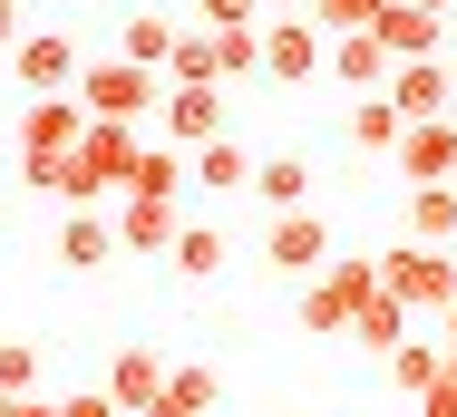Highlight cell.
Masks as SVG:
<instances>
[{
  "label": "cell",
  "instance_id": "cell-1",
  "mask_svg": "<svg viewBox=\"0 0 457 417\" xmlns=\"http://www.w3.org/2000/svg\"><path fill=\"white\" fill-rule=\"evenodd\" d=\"M79 136H88V107L79 97H29L20 107V136H10L20 146V184L29 194H59V166L79 156Z\"/></svg>",
  "mask_w": 457,
  "mask_h": 417
},
{
  "label": "cell",
  "instance_id": "cell-2",
  "mask_svg": "<svg viewBox=\"0 0 457 417\" xmlns=\"http://www.w3.org/2000/svg\"><path fill=\"white\" fill-rule=\"evenodd\" d=\"M137 127H117V117H88V136H79V156L59 166V204L69 214H88L97 194H127V175H137Z\"/></svg>",
  "mask_w": 457,
  "mask_h": 417
},
{
  "label": "cell",
  "instance_id": "cell-3",
  "mask_svg": "<svg viewBox=\"0 0 457 417\" xmlns=\"http://www.w3.org/2000/svg\"><path fill=\"white\" fill-rule=\"evenodd\" d=\"M79 107H88V117H117V127H137V117H156V107H166V69H137V59H88Z\"/></svg>",
  "mask_w": 457,
  "mask_h": 417
},
{
  "label": "cell",
  "instance_id": "cell-4",
  "mask_svg": "<svg viewBox=\"0 0 457 417\" xmlns=\"http://www.w3.org/2000/svg\"><path fill=\"white\" fill-rule=\"evenodd\" d=\"M10 78H20V97H79L88 59L69 29H29V39H10Z\"/></svg>",
  "mask_w": 457,
  "mask_h": 417
},
{
  "label": "cell",
  "instance_id": "cell-5",
  "mask_svg": "<svg viewBox=\"0 0 457 417\" xmlns=\"http://www.w3.org/2000/svg\"><path fill=\"white\" fill-rule=\"evenodd\" d=\"M263 78H282V87L331 78V29H321L312 10H292V20H263Z\"/></svg>",
  "mask_w": 457,
  "mask_h": 417
},
{
  "label": "cell",
  "instance_id": "cell-6",
  "mask_svg": "<svg viewBox=\"0 0 457 417\" xmlns=\"http://www.w3.org/2000/svg\"><path fill=\"white\" fill-rule=\"evenodd\" d=\"M379 282H389L409 311H457V262L438 243H389L379 252Z\"/></svg>",
  "mask_w": 457,
  "mask_h": 417
},
{
  "label": "cell",
  "instance_id": "cell-7",
  "mask_svg": "<svg viewBox=\"0 0 457 417\" xmlns=\"http://www.w3.org/2000/svg\"><path fill=\"white\" fill-rule=\"evenodd\" d=\"M263 262H273L282 282H312V272H331V224H321V214H273V233H263Z\"/></svg>",
  "mask_w": 457,
  "mask_h": 417
},
{
  "label": "cell",
  "instance_id": "cell-8",
  "mask_svg": "<svg viewBox=\"0 0 457 417\" xmlns=\"http://www.w3.org/2000/svg\"><path fill=\"white\" fill-rule=\"evenodd\" d=\"M156 127H166V146H214L224 136V87H166V107H156Z\"/></svg>",
  "mask_w": 457,
  "mask_h": 417
},
{
  "label": "cell",
  "instance_id": "cell-9",
  "mask_svg": "<svg viewBox=\"0 0 457 417\" xmlns=\"http://www.w3.org/2000/svg\"><path fill=\"white\" fill-rule=\"evenodd\" d=\"M176 233H185L176 194H127V204H117V243L127 252H176Z\"/></svg>",
  "mask_w": 457,
  "mask_h": 417
},
{
  "label": "cell",
  "instance_id": "cell-10",
  "mask_svg": "<svg viewBox=\"0 0 457 417\" xmlns=\"http://www.w3.org/2000/svg\"><path fill=\"white\" fill-rule=\"evenodd\" d=\"M370 29H379V49H389V59H438V39H448V10H419V0H389V10L370 20Z\"/></svg>",
  "mask_w": 457,
  "mask_h": 417
},
{
  "label": "cell",
  "instance_id": "cell-11",
  "mask_svg": "<svg viewBox=\"0 0 457 417\" xmlns=\"http://www.w3.org/2000/svg\"><path fill=\"white\" fill-rule=\"evenodd\" d=\"M399 175H409V184H448L457 175V117H419V127L399 136Z\"/></svg>",
  "mask_w": 457,
  "mask_h": 417
},
{
  "label": "cell",
  "instance_id": "cell-12",
  "mask_svg": "<svg viewBox=\"0 0 457 417\" xmlns=\"http://www.w3.org/2000/svg\"><path fill=\"white\" fill-rule=\"evenodd\" d=\"M166 379H176V369H166V359H156L146 339L107 359V398H117V408H127V417H146V408H156V398H166Z\"/></svg>",
  "mask_w": 457,
  "mask_h": 417
},
{
  "label": "cell",
  "instance_id": "cell-13",
  "mask_svg": "<svg viewBox=\"0 0 457 417\" xmlns=\"http://www.w3.org/2000/svg\"><path fill=\"white\" fill-rule=\"evenodd\" d=\"M331 78L361 87V97H379V87L399 78V59L379 49V29H341V39H331Z\"/></svg>",
  "mask_w": 457,
  "mask_h": 417
},
{
  "label": "cell",
  "instance_id": "cell-14",
  "mask_svg": "<svg viewBox=\"0 0 457 417\" xmlns=\"http://www.w3.org/2000/svg\"><path fill=\"white\" fill-rule=\"evenodd\" d=\"M389 97H399V117H409V127H419V117H448V59H399Z\"/></svg>",
  "mask_w": 457,
  "mask_h": 417
},
{
  "label": "cell",
  "instance_id": "cell-15",
  "mask_svg": "<svg viewBox=\"0 0 457 417\" xmlns=\"http://www.w3.org/2000/svg\"><path fill=\"white\" fill-rule=\"evenodd\" d=\"M438 379H448V339H399V349H389V388H399L409 408H419Z\"/></svg>",
  "mask_w": 457,
  "mask_h": 417
},
{
  "label": "cell",
  "instance_id": "cell-16",
  "mask_svg": "<svg viewBox=\"0 0 457 417\" xmlns=\"http://www.w3.org/2000/svg\"><path fill=\"white\" fill-rule=\"evenodd\" d=\"M409 243L457 252V184H409Z\"/></svg>",
  "mask_w": 457,
  "mask_h": 417
},
{
  "label": "cell",
  "instance_id": "cell-17",
  "mask_svg": "<svg viewBox=\"0 0 457 417\" xmlns=\"http://www.w3.org/2000/svg\"><path fill=\"white\" fill-rule=\"evenodd\" d=\"M253 194L273 214H312V166L302 156H253Z\"/></svg>",
  "mask_w": 457,
  "mask_h": 417
},
{
  "label": "cell",
  "instance_id": "cell-18",
  "mask_svg": "<svg viewBox=\"0 0 457 417\" xmlns=\"http://www.w3.org/2000/svg\"><path fill=\"white\" fill-rule=\"evenodd\" d=\"M107 252H127L107 214H69V224H59V262H69V272H107Z\"/></svg>",
  "mask_w": 457,
  "mask_h": 417
},
{
  "label": "cell",
  "instance_id": "cell-19",
  "mask_svg": "<svg viewBox=\"0 0 457 417\" xmlns=\"http://www.w3.org/2000/svg\"><path fill=\"white\" fill-rule=\"evenodd\" d=\"M399 136H409V117H399V97H389V87L351 107V146H361V156H399Z\"/></svg>",
  "mask_w": 457,
  "mask_h": 417
},
{
  "label": "cell",
  "instance_id": "cell-20",
  "mask_svg": "<svg viewBox=\"0 0 457 417\" xmlns=\"http://www.w3.org/2000/svg\"><path fill=\"white\" fill-rule=\"evenodd\" d=\"M185 184H195V156H185V146H166V136H156V146H137L127 194H185Z\"/></svg>",
  "mask_w": 457,
  "mask_h": 417
},
{
  "label": "cell",
  "instance_id": "cell-21",
  "mask_svg": "<svg viewBox=\"0 0 457 417\" xmlns=\"http://www.w3.org/2000/svg\"><path fill=\"white\" fill-rule=\"evenodd\" d=\"M176 20H117V59H137V69H176Z\"/></svg>",
  "mask_w": 457,
  "mask_h": 417
},
{
  "label": "cell",
  "instance_id": "cell-22",
  "mask_svg": "<svg viewBox=\"0 0 457 417\" xmlns=\"http://www.w3.org/2000/svg\"><path fill=\"white\" fill-rule=\"evenodd\" d=\"M351 321H361V311L341 301V282H331V272H312V282H302V331H321V339H351Z\"/></svg>",
  "mask_w": 457,
  "mask_h": 417
},
{
  "label": "cell",
  "instance_id": "cell-23",
  "mask_svg": "<svg viewBox=\"0 0 457 417\" xmlns=\"http://www.w3.org/2000/svg\"><path fill=\"white\" fill-rule=\"evenodd\" d=\"M224 252H234V243H224V224H185L166 262H176L185 282H214V272H224Z\"/></svg>",
  "mask_w": 457,
  "mask_h": 417
},
{
  "label": "cell",
  "instance_id": "cell-24",
  "mask_svg": "<svg viewBox=\"0 0 457 417\" xmlns=\"http://www.w3.org/2000/svg\"><path fill=\"white\" fill-rule=\"evenodd\" d=\"M195 184H214V194L244 184V194H253V156H244L234 136H214V146H195Z\"/></svg>",
  "mask_w": 457,
  "mask_h": 417
},
{
  "label": "cell",
  "instance_id": "cell-25",
  "mask_svg": "<svg viewBox=\"0 0 457 417\" xmlns=\"http://www.w3.org/2000/svg\"><path fill=\"white\" fill-rule=\"evenodd\" d=\"M166 87H224V59H214V29H185V39H176V69H166Z\"/></svg>",
  "mask_w": 457,
  "mask_h": 417
},
{
  "label": "cell",
  "instance_id": "cell-26",
  "mask_svg": "<svg viewBox=\"0 0 457 417\" xmlns=\"http://www.w3.org/2000/svg\"><path fill=\"white\" fill-rule=\"evenodd\" d=\"M146 417H214V369H176L166 398H156Z\"/></svg>",
  "mask_w": 457,
  "mask_h": 417
},
{
  "label": "cell",
  "instance_id": "cell-27",
  "mask_svg": "<svg viewBox=\"0 0 457 417\" xmlns=\"http://www.w3.org/2000/svg\"><path fill=\"white\" fill-rule=\"evenodd\" d=\"M351 339H370V349L389 359V349L409 339V301H399V291H379V301H370V311H361V331H351Z\"/></svg>",
  "mask_w": 457,
  "mask_h": 417
},
{
  "label": "cell",
  "instance_id": "cell-28",
  "mask_svg": "<svg viewBox=\"0 0 457 417\" xmlns=\"http://www.w3.org/2000/svg\"><path fill=\"white\" fill-rule=\"evenodd\" d=\"M214 59H224V87L263 69V29H214Z\"/></svg>",
  "mask_w": 457,
  "mask_h": 417
},
{
  "label": "cell",
  "instance_id": "cell-29",
  "mask_svg": "<svg viewBox=\"0 0 457 417\" xmlns=\"http://www.w3.org/2000/svg\"><path fill=\"white\" fill-rule=\"evenodd\" d=\"M0 388L10 398H39V349L29 339H0Z\"/></svg>",
  "mask_w": 457,
  "mask_h": 417
},
{
  "label": "cell",
  "instance_id": "cell-30",
  "mask_svg": "<svg viewBox=\"0 0 457 417\" xmlns=\"http://www.w3.org/2000/svg\"><path fill=\"white\" fill-rule=\"evenodd\" d=\"M195 20H204V29H263L273 0H195Z\"/></svg>",
  "mask_w": 457,
  "mask_h": 417
},
{
  "label": "cell",
  "instance_id": "cell-31",
  "mask_svg": "<svg viewBox=\"0 0 457 417\" xmlns=\"http://www.w3.org/2000/svg\"><path fill=\"white\" fill-rule=\"evenodd\" d=\"M379 10H389V0H312V20H321L331 39H341V29H370Z\"/></svg>",
  "mask_w": 457,
  "mask_h": 417
},
{
  "label": "cell",
  "instance_id": "cell-32",
  "mask_svg": "<svg viewBox=\"0 0 457 417\" xmlns=\"http://www.w3.org/2000/svg\"><path fill=\"white\" fill-rule=\"evenodd\" d=\"M59 417H127V408H117L107 388H69V398H59Z\"/></svg>",
  "mask_w": 457,
  "mask_h": 417
},
{
  "label": "cell",
  "instance_id": "cell-33",
  "mask_svg": "<svg viewBox=\"0 0 457 417\" xmlns=\"http://www.w3.org/2000/svg\"><path fill=\"white\" fill-rule=\"evenodd\" d=\"M419 417H457V369L438 379V388H428V398H419Z\"/></svg>",
  "mask_w": 457,
  "mask_h": 417
},
{
  "label": "cell",
  "instance_id": "cell-34",
  "mask_svg": "<svg viewBox=\"0 0 457 417\" xmlns=\"http://www.w3.org/2000/svg\"><path fill=\"white\" fill-rule=\"evenodd\" d=\"M0 39H29V29H20V0H0Z\"/></svg>",
  "mask_w": 457,
  "mask_h": 417
},
{
  "label": "cell",
  "instance_id": "cell-35",
  "mask_svg": "<svg viewBox=\"0 0 457 417\" xmlns=\"http://www.w3.org/2000/svg\"><path fill=\"white\" fill-rule=\"evenodd\" d=\"M10 417H59V408H49V398H10Z\"/></svg>",
  "mask_w": 457,
  "mask_h": 417
},
{
  "label": "cell",
  "instance_id": "cell-36",
  "mask_svg": "<svg viewBox=\"0 0 457 417\" xmlns=\"http://www.w3.org/2000/svg\"><path fill=\"white\" fill-rule=\"evenodd\" d=\"M273 10H282V20H292V10H312V0H273Z\"/></svg>",
  "mask_w": 457,
  "mask_h": 417
},
{
  "label": "cell",
  "instance_id": "cell-37",
  "mask_svg": "<svg viewBox=\"0 0 457 417\" xmlns=\"http://www.w3.org/2000/svg\"><path fill=\"white\" fill-rule=\"evenodd\" d=\"M419 10H457V0H419Z\"/></svg>",
  "mask_w": 457,
  "mask_h": 417
},
{
  "label": "cell",
  "instance_id": "cell-38",
  "mask_svg": "<svg viewBox=\"0 0 457 417\" xmlns=\"http://www.w3.org/2000/svg\"><path fill=\"white\" fill-rule=\"evenodd\" d=\"M448 349H457V311H448Z\"/></svg>",
  "mask_w": 457,
  "mask_h": 417
},
{
  "label": "cell",
  "instance_id": "cell-39",
  "mask_svg": "<svg viewBox=\"0 0 457 417\" xmlns=\"http://www.w3.org/2000/svg\"><path fill=\"white\" fill-rule=\"evenodd\" d=\"M0 417H10V388H0Z\"/></svg>",
  "mask_w": 457,
  "mask_h": 417
},
{
  "label": "cell",
  "instance_id": "cell-40",
  "mask_svg": "<svg viewBox=\"0 0 457 417\" xmlns=\"http://www.w3.org/2000/svg\"><path fill=\"white\" fill-rule=\"evenodd\" d=\"M448 369H457V349H448Z\"/></svg>",
  "mask_w": 457,
  "mask_h": 417
}]
</instances>
